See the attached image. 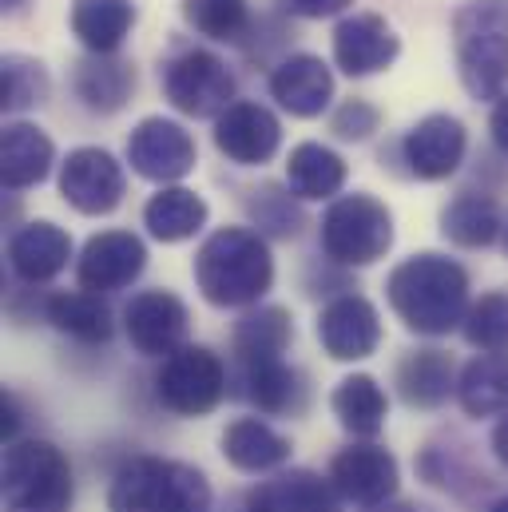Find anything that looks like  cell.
<instances>
[{
    "label": "cell",
    "instance_id": "1",
    "mask_svg": "<svg viewBox=\"0 0 508 512\" xmlns=\"http://www.w3.org/2000/svg\"><path fill=\"white\" fill-rule=\"evenodd\" d=\"M389 306L417 334H449L469 306V274L445 255H413L389 274Z\"/></svg>",
    "mask_w": 508,
    "mask_h": 512
},
{
    "label": "cell",
    "instance_id": "2",
    "mask_svg": "<svg viewBox=\"0 0 508 512\" xmlns=\"http://www.w3.org/2000/svg\"><path fill=\"white\" fill-rule=\"evenodd\" d=\"M195 282L211 306H251L274 282V258L254 231L223 227L199 247Z\"/></svg>",
    "mask_w": 508,
    "mask_h": 512
},
{
    "label": "cell",
    "instance_id": "3",
    "mask_svg": "<svg viewBox=\"0 0 508 512\" xmlns=\"http://www.w3.org/2000/svg\"><path fill=\"white\" fill-rule=\"evenodd\" d=\"M457 76L473 100H501L508 84V0H469L453 16Z\"/></svg>",
    "mask_w": 508,
    "mask_h": 512
},
{
    "label": "cell",
    "instance_id": "4",
    "mask_svg": "<svg viewBox=\"0 0 508 512\" xmlns=\"http://www.w3.org/2000/svg\"><path fill=\"white\" fill-rule=\"evenodd\" d=\"M211 489L199 469L139 457L112 485V512H207Z\"/></svg>",
    "mask_w": 508,
    "mask_h": 512
},
{
    "label": "cell",
    "instance_id": "5",
    "mask_svg": "<svg viewBox=\"0 0 508 512\" xmlns=\"http://www.w3.org/2000/svg\"><path fill=\"white\" fill-rule=\"evenodd\" d=\"M72 501L68 461L48 441H24L4 457V512H64Z\"/></svg>",
    "mask_w": 508,
    "mask_h": 512
},
{
    "label": "cell",
    "instance_id": "6",
    "mask_svg": "<svg viewBox=\"0 0 508 512\" xmlns=\"http://www.w3.org/2000/svg\"><path fill=\"white\" fill-rule=\"evenodd\" d=\"M393 247V215L374 195H346L322 215V251L346 266H370Z\"/></svg>",
    "mask_w": 508,
    "mask_h": 512
},
{
    "label": "cell",
    "instance_id": "7",
    "mask_svg": "<svg viewBox=\"0 0 508 512\" xmlns=\"http://www.w3.org/2000/svg\"><path fill=\"white\" fill-rule=\"evenodd\" d=\"M163 92L183 116H195V120H219L227 108L239 104L231 68L203 48H191L163 68Z\"/></svg>",
    "mask_w": 508,
    "mask_h": 512
},
{
    "label": "cell",
    "instance_id": "8",
    "mask_svg": "<svg viewBox=\"0 0 508 512\" xmlns=\"http://www.w3.org/2000/svg\"><path fill=\"white\" fill-rule=\"evenodd\" d=\"M227 389V374H223V362L203 350V346H183L175 350L159 378H155V393L167 409L175 413H187V417H199V413H211L219 405Z\"/></svg>",
    "mask_w": 508,
    "mask_h": 512
},
{
    "label": "cell",
    "instance_id": "9",
    "mask_svg": "<svg viewBox=\"0 0 508 512\" xmlns=\"http://www.w3.org/2000/svg\"><path fill=\"white\" fill-rule=\"evenodd\" d=\"M60 191L80 215H112L124 199V171L100 147H76L60 167Z\"/></svg>",
    "mask_w": 508,
    "mask_h": 512
},
{
    "label": "cell",
    "instance_id": "10",
    "mask_svg": "<svg viewBox=\"0 0 508 512\" xmlns=\"http://www.w3.org/2000/svg\"><path fill=\"white\" fill-rule=\"evenodd\" d=\"M127 163L151 183H175L195 167V139L175 120L151 116L127 139Z\"/></svg>",
    "mask_w": 508,
    "mask_h": 512
},
{
    "label": "cell",
    "instance_id": "11",
    "mask_svg": "<svg viewBox=\"0 0 508 512\" xmlns=\"http://www.w3.org/2000/svg\"><path fill=\"white\" fill-rule=\"evenodd\" d=\"M127 342L147 358H171L187 338V306L167 290H143L124 310Z\"/></svg>",
    "mask_w": 508,
    "mask_h": 512
},
{
    "label": "cell",
    "instance_id": "12",
    "mask_svg": "<svg viewBox=\"0 0 508 512\" xmlns=\"http://www.w3.org/2000/svg\"><path fill=\"white\" fill-rule=\"evenodd\" d=\"M401 52L397 32L378 12H354L334 28V60L346 76H374L385 72Z\"/></svg>",
    "mask_w": 508,
    "mask_h": 512
},
{
    "label": "cell",
    "instance_id": "13",
    "mask_svg": "<svg viewBox=\"0 0 508 512\" xmlns=\"http://www.w3.org/2000/svg\"><path fill=\"white\" fill-rule=\"evenodd\" d=\"M318 342H322L326 354L338 358V362L370 358L381 342L378 310H374L362 294L334 298V302L322 310V318H318Z\"/></svg>",
    "mask_w": 508,
    "mask_h": 512
},
{
    "label": "cell",
    "instance_id": "14",
    "mask_svg": "<svg viewBox=\"0 0 508 512\" xmlns=\"http://www.w3.org/2000/svg\"><path fill=\"white\" fill-rule=\"evenodd\" d=\"M147 266V251L131 231H104L96 239H88L76 278L84 290L104 294V290H124L131 286Z\"/></svg>",
    "mask_w": 508,
    "mask_h": 512
},
{
    "label": "cell",
    "instance_id": "15",
    "mask_svg": "<svg viewBox=\"0 0 508 512\" xmlns=\"http://www.w3.org/2000/svg\"><path fill=\"white\" fill-rule=\"evenodd\" d=\"M215 143L219 151L239 163V167H258L266 163L278 143H282V128L278 120L262 108V104H251V100H239L235 108H227L219 120H215Z\"/></svg>",
    "mask_w": 508,
    "mask_h": 512
},
{
    "label": "cell",
    "instance_id": "16",
    "mask_svg": "<svg viewBox=\"0 0 508 512\" xmlns=\"http://www.w3.org/2000/svg\"><path fill=\"white\" fill-rule=\"evenodd\" d=\"M469 135L461 120L453 116H425L417 128L405 135L401 155L417 179H449L465 159Z\"/></svg>",
    "mask_w": 508,
    "mask_h": 512
},
{
    "label": "cell",
    "instance_id": "17",
    "mask_svg": "<svg viewBox=\"0 0 508 512\" xmlns=\"http://www.w3.org/2000/svg\"><path fill=\"white\" fill-rule=\"evenodd\" d=\"M270 96L290 112V116H302V120H314L330 108L334 100V72L318 60V56H286L274 72H270Z\"/></svg>",
    "mask_w": 508,
    "mask_h": 512
},
{
    "label": "cell",
    "instance_id": "18",
    "mask_svg": "<svg viewBox=\"0 0 508 512\" xmlns=\"http://www.w3.org/2000/svg\"><path fill=\"white\" fill-rule=\"evenodd\" d=\"M334 485L346 501L362 509H378L397 489V461L378 445H358L334 457Z\"/></svg>",
    "mask_w": 508,
    "mask_h": 512
},
{
    "label": "cell",
    "instance_id": "19",
    "mask_svg": "<svg viewBox=\"0 0 508 512\" xmlns=\"http://www.w3.org/2000/svg\"><path fill=\"white\" fill-rule=\"evenodd\" d=\"M72 258V239L56 223H28L24 231L12 235L8 262L24 282H48L56 278Z\"/></svg>",
    "mask_w": 508,
    "mask_h": 512
},
{
    "label": "cell",
    "instance_id": "20",
    "mask_svg": "<svg viewBox=\"0 0 508 512\" xmlns=\"http://www.w3.org/2000/svg\"><path fill=\"white\" fill-rule=\"evenodd\" d=\"M135 28L131 0H76L72 4V32L92 56H116V48Z\"/></svg>",
    "mask_w": 508,
    "mask_h": 512
},
{
    "label": "cell",
    "instance_id": "21",
    "mask_svg": "<svg viewBox=\"0 0 508 512\" xmlns=\"http://www.w3.org/2000/svg\"><path fill=\"white\" fill-rule=\"evenodd\" d=\"M52 139L36 124H8L4 139H0V175H4V187L20 191V187H32L48 175L52 167Z\"/></svg>",
    "mask_w": 508,
    "mask_h": 512
},
{
    "label": "cell",
    "instance_id": "22",
    "mask_svg": "<svg viewBox=\"0 0 508 512\" xmlns=\"http://www.w3.org/2000/svg\"><path fill=\"white\" fill-rule=\"evenodd\" d=\"M135 92V68L116 56H88L76 64V96L92 112H120Z\"/></svg>",
    "mask_w": 508,
    "mask_h": 512
},
{
    "label": "cell",
    "instance_id": "23",
    "mask_svg": "<svg viewBox=\"0 0 508 512\" xmlns=\"http://www.w3.org/2000/svg\"><path fill=\"white\" fill-rule=\"evenodd\" d=\"M143 223H147V231L159 243H183V239H191V235L203 231L207 203L195 191H187V187H163L143 207Z\"/></svg>",
    "mask_w": 508,
    "mask_h": 512
},
{
    "label": "cell",
    "instance_id": "24",
    "mask_svg": "<svg viewBox=\"0 0 508 512\" xmlns=\"http://www.w3.org/2000/svg\"><path fill=\"white\" fill-rule=\"evenodd\" d=\"M286 183L298 199H330L346 183V163L322 143H298L286 163Z\"/></svg>",
    "mask_w": 508,
    "mask_h": 512
},
{
    "label": "cell",
    "instance_id": "25",
    "mask_svg": "<svg viewBox=\"0 0 508 512\" xmlns=\"http://www.w3.org/2000/svg\"><path fill=\"white\" fill-rule=\"evenodd\" d=\"M397 389L409 405L433 409L453 393V358L441 350H413L397 366Z\"/></svg>",
    "mask_w": 508,
    "mask_h": 512
},
{
    "label": "cell",
    "instance_id": "26",
    "mask_svg": "<svg viewBox=\"0 0 508 512\" xmlns=\"http://www.w3.org/2000/svg\"><path fill=\"white\" fill-rule=\"evenodd\" d=\"M247 512H334V497L314 473H286L258 485L247 497Z\"/></svg>",
    "mask_w": 508,
    "mask_h": 512
},
{
    "label": "cell",
    "instance_id": "27",
    "mask_svg": "<svg viewBox=\"0 0 508 512\" xmlns=\"http://www.w3.org/2000/svg\"><path fill=\"white\" fill-rule=\"evenodd\" d=\"M294 338V322L282 306H258L251 314L239 318L235 326V354L239 362H270V358H282V350L290 346Z\"/></svg>",
    "mask_w": 508,
    "mask_h": 512
},
{
    "label": "cell",
    "instance_id": "28",
    "mask_svg": "<svg viewBox=\"0 0 508 512\" xmlns=\"http://www.w3.org/2000/svg\"><path fill=\"white\" fill-rule=\"evenodd\" d=\"M48 322L80 342H108L112 338V310L92 290H72L48 298Z\"/></svg>",
    "mask_w": 508,
    "mask_h": 512
},
{
    "label": "cell",
    "instance_id": "29",
    "mask_svg": "<svg viewBox=\"0 0 508 512\" xmlns=\"http://www.w3.org/2000/svg\"><path fill=\"white\" fill-rule=\"evenodd\" d=\"M461 405L473 417L505 413L508 409V354H481L477 362L465 366L461 385H457Z\"/></svg>",
    "mask_w": 508,
    "mask_h": 512
},
{
    "label": "cell",
    "instance_id": "30",
    "mask_svg": "<svg viewBox=\"0 0 508 512\" xmlns=\"http://www.w3.org/2000/svg\"><path fill=\"white\" fill-rule=\"evenodd\" d=\"M223 453H227L239 469L262 473V469H274V465H282V461L290 457V441H282L270 425L247 417V421H235V425L223 433Z\"/></svg>",
    "mask_w": 508,
    "mask_h": 512
},
{
    "label": "cell",
    "instance_id": "31",
    "mask_svg": "<svg viewBox=\"0 0 508 512\" xmlns=\"http://www.w3.org/2000/svg\"><path fill=\"white\" fill-rule=\"evenodd\" d=\"M441 231H445L453 243H461V247H489V243L501 235V211H497L493 199L465 191V195H457V199L445 207Z\"/></svg>",
    "mask_w": 508,
    "mask_h": 512
},
{
    "label": "cell",
    "instance_id": "32",
    "mask_svg": "<svg viewBox=\"0 0 508 512\" xmlns=\"http://www.w3.org/2000/svg\"><path fill=\"white\" fill-rule=\"evenodd\" d=\"M330 405L342 417V425L350 433H358V437H374V433H381V425H385V393H381V385L370 374L346 378V382L334 389Z\"/></svg>",
    "mask_w": 508,
    "mask_h": 512
},
{
    "label": "cell",
    "instance_id": "33",
    "mask_svg": "<svg viewBox=\"0 0 508 512\" xmlns=\"http://www.w3.org/2000/svg\"><path fill=\"white\" fill-rule=\"evenodd\" d=\"M243 370H247V397H251L262 413H286V409H298L302 405L298 374L282 358L247 362Z\"/></svg>",
    "mask_w": 508,
    "mask_h": 512
},
{
    "label": "cell",
    "instance_id": "34",
    "mask_svg": "<svg viewBox=\"0 0 508 512\" xmlns=\"http://www.w3.org/2000/svg\"><path fill=\"white\" fill-rule=\"evenodd\" d=\"M0 88H4V112H28L48 100V72L40 60L8 52L0 60Z\"/></svg>",
    "mask_w": 508,
    "mask_h": 512
},
{
    "label": "cell",
    "instance_id": "35",
    "mask_svg": "<svg viewBox=\"0 0 508 512\" xmlns=\"http://www.w3.org/2000/svg\"><path fill=\"white\" fill-rule=\"evenodd\" d=\"M183 16L199 36L243 40L251 28V0H183Z\"/></svg>",
    "mask_w": 508,
    "mask_h": 512
},
{
    "label": "cell",
    "instance_id": "36",
    "mask_svg": "<svg viewBox=\"0 0 508 512\" xmlns=\"http://www.w3.org/2000/svg\"><path fill=\"white\" fill-rule=\"evenodd\" d=\"M465 338L485 354H508V294H485L465 314Z\"/></svg>",
    "mask_w": 508,
    "mask_h": 512
},
{
    "label": "cell",
    "instance_id": "37",
    "mask_svg": "<svg viewBox=\"0 0 508 512\" xmlns=\"http://www.w3.org/2000/svg\"><path fill=\"white\" fill-rule=\"evenodd\" d=\"M251 211H254V219H258V227H266L270 235H282V239L298 235V227H302V211H298V207L290 203V195H282L278 187H262Z\"/></svg>",
    "mask_w": 508,
    "mask_h": 512
},
{
    "label": "cell",
    "instance_id": "38",
    "mask_svg": "<svg viewBox=\"0 0 508 512\" xmlns=\"http://www.w3.org/2000/svg\"><path fill=\"white\" fill-rule=\"evenodd\" d=\"M378 108L374 104H366V100H346L338 112H334V120H330V128L334 135H342V139H370L374 131H378Z\"/></svg>",
    "mask_w": 508,
    "mask_h": 512
},
{
    "label": "cell",
    "instance_id": "39",
    "mask_svg": "<svg viewBox=\"0 0 508 512\" xmlns=\"http://www.w3.org/2000/svg\"><path fill=\"white\" fill-rule=\"evenodd\" d=\"M294 16H302V20H326V16H338V12H346L354 0H282Z\"/></svg>",
    "mask_w": 508,
    "mask_h": 512
},
{
    "label": "cell",
    "instance_id": "40",
    "mask_svg": "<svg viewBox=\"0 0 508 512\" xmlns=\"http://www.w3.org/2000/svg\"><path fill=\"white\" fill-rule=\"evenodd\" d=\"M489 131H493V143L508 151V92L497 100V108H493V120H489Z\"/></svg>",
    "mask_w": 508,
    "mask_h": 512
},
{
    "label": "cell",
    "instance_id": "41",
    "mask_svg": "<svg viewBox=\"0 0 508 512\" xmlns=\"http://www.w3.org/2000/svg\"><path fill=\"white\" fill-rule=\"evenodd\" d=\"M493 449H497V457L508 465V417L497 425V433H493Z\"/></svg>",
    "mask_w": 508,
    "mask_h": 512
},
{
    "label": "cell",
    "instance_id": "42",
    "mask_svg": "<svg viewBox=\"0 0 508 512\" xmlns=\"http://www.w3.org/2000/svg\"><path fill=\"white\" fill-rule=\"evenodd\" d=\"M0 4H4V12H16V8H24L28 0H0Z\"/></svg>",
    "mask_w": 508,
    "mask_h": 512
},
{
    "label": "cell",
    "instance_id": "43",
    "mask_svg": "<svg viewBox=\"0 0 508 512\" xmlns=\"http://www.w3.org/2000/svg\"><path fill=\"white\" fill-rule=\"evenodd\" d=\"M374 512H413V509H409V505H397V509H385V505H378Z\"/></svg>",
    "mask_w": 508,
    "mask_h": 512
},
{
    "label": "cell",
    "instance_id": "44",
    "mask_svg": "<svg viewBox=\"0 0 508 512\" xmlns=\"http://www.w3.org/2000/svg\"><path fill=\"white\" fill-rule=\"evenodd\" d=\"M493 512H508V501H501V505H497Z\"/></svg>",
    "mask_w": 508,
    "mask_h": 512
}]
</instances>
